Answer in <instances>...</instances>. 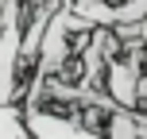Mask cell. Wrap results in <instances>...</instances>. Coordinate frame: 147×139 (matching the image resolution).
<instances>
[{
    "mask_svg": "<svg viewBox=\"0 0 147 139\" xmlns=\"http://www.w3.org/2000/svg\"><path fill=\"white\" fill-rule=\"evenodd\" d=\"M0 15H4V0H0Z\"/></svg>",
    "mask_w": 147,
    "mask_h": 139,
    "instance_id": "8992f818",
    "label": "cell"
},
{
    "mask_svg": "<svg viewBox=\"0 0 147 139\" xmlns=\"http://www.w3.org/2000/svg\"><path fill=\"white\" fill-rule=\"evenodd\" d=\"M27 128H31V139H109L105 132L89 128L85 120L54 112L47 104H31L27 108Z\"/></svg>",
    "mask_w": 147,
    "mask_h": 139,
    "instance_id": "7a4b0ae2",
    "label": "cell"
},
{
    "mask_svg": "<svg viewBox=\"0 0 147 139\" xmlns=\"http://www.w3.org/2000/svg\"><path fill=\"white\" fill-rule=\"evenodd\" d=\"M143 112H147V93H143Z\"/></svg>",
    "mask_w": 147,
    "mask_h": 139,
    "instance_id": "5b68a950",
    "label": "cell"
},
{
    "mask_svg": "<svg viewBox=\"0 0 147 139\" xmlns=\"http://www.w3.org/2000/svg\"><path fill=\"white\" fill-rule=\"evenodd\" d=\"M66 4H93V0H66Z\"/></svg>",
    "mask_w": 147,
    "mask_h": 139,
    "instance_id": "277c9868",
    "label": "cell"
},
{
    "mask_svg": "<svg viewBox=\"0 0 147 139\" xmlns=\"http://www.w3.org/2000/svg\"><path fill=\"white\" fill-rule=\"evenodd\" d=\"M0 139H31L23 101H0Z\"/></svg>",
    "mask_w": 147,
    "mask_h": 139,
    "instance_id": "3957f363",
    "label": "cell"
},
{
    "mask_svg": "<svg viewBox=\"0 0 147 139\" xmlns=\"http://www.w3.org/2000/svg\"><path fill=\"white\" fill-rule=\"evenodd\" d=\"M70 8L62 4L58 12H54L51 27H47L43 35V46H39V58H35V77L31 81H51V77H62L66 73V62H70Z\"/></svg>",
    "mask_w": 147,
    "mask_h": 139,
    "instance_id": "6da1fadb",
    "label": "cell"
}]
</instances>
